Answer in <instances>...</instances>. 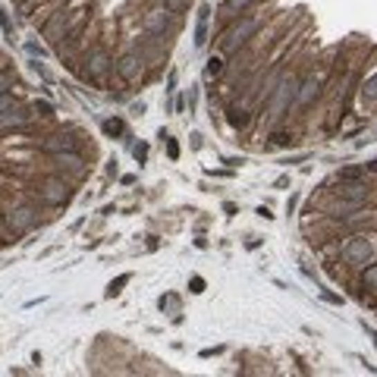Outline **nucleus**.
<instances>
[{
	"label": "nucleus",
	"instance_id": "1",
	"mask_svg": "<svg viewBox=\"0 0 377 377\" xmlns=\"http://www.w3.org/2000/svg\"><path fill=\"white\" fill-rule=\"evenodd\" d=\"M343 261L346 264H356V268H365L374 261V242L368 236H349L343 242Z\"/></svg>",
	"mask_w": 377,
	"mask_h": 377
},
{
	"label": "nucleus",
	"instance_id": "2",
	"mask_svg": "<svg viewBox=\"0 0 377 377\" xmlns=\"http://www.w3.org/2000/svg\"><path fill=\"white\" fill-rule=\"evenodd\" d=\"M255 28H258V19H252V16H246V19H239L236 26L226 28V38H223V48L226 50H236L239 44L248 42V35H255Z\"/></svg>",
	"mask_w": 377,
	"mask_h": 377
},
{
	"label": "nucleus",
	"instance_id": "3",
	"mask_svg": "<svg viewBox=\"0 0 377 377\" xmlns=\"http://www.w3.org/2000/svg\"><path fill=\"white\" fill-rule=\"evenodd\" d=\"M3 217H7V223L13 226L19 236L28 233V230L38 223V211H35L32 205H26V208H7V211H3Z\"/></svg>",
	"mask_w": 377,
	"mask_h": 377
},
{
	"label": "nucleus",
	"instance_id": "4",
	"mask_svg": "<svg viewBox=\"0 0 377 377\" xmlns=\"http://www.w3.org/2000/svg\"><path fill=\"white\" fill-rule=\"evenodd\" d=\"M42 199L48 201V205H63V201H69V183L63 176H54V179H48L44 183V189H42Z\"/></svg>",
	"mask_w": 377,
	"mask_h": 377
},
{
	"label": "nucleus",
	"instance_id": "5",
	"mask_svg": "<svg viewBox=\"0 0 377 377\" xmlns=\"http://www.w3.org/2000/svg\"><path fill=\"white\" fill-rule=\"evenodd\" d=\"M50 164L54 167H60V170H66V173H73V176H79V173L85 170V160H82V154L79 151H57V154H50Z\"/></svg>",
	"mask_w": 377,
	"mask_h": 377
},
{
	"label": "nucleus",
	"instance_id": "6",
	"mask_svg": "<svg viewBox=\"0 0 377 377\" xmlns=\"http://www.w3.org/2000/svg\"><path fill=\"white\" fill-rule=\"evenodd\" d=\"M85 63H89V69L82 73V79H85V82H98V79H101V75L107 73V66H110L113 60L107 57V50H91L89 60H85Z\"/></svg>",
	"mask_w": 377,
	"mask_h": 377
},
{
	"label": "nucleus",
	"instance_id": "7",
	"mask_svg": "<svg viewBox=\"0 0 377 377\" xmlns=\"http://www.w3.org/2000/svg\"><path fill=\"white\" fill-rule=\"evenodd\" d=\"M117 73H120V79H123V82H136L138 73H142V57H138V54L120 57V60H117Z\"/></svg>",
	"mask_w": 377,
	"mask_h": 377
},
{
	"label": "nucleus",
	"instance_id": "8",
	"mask_svg": "<svg viewBox=\"0 0 377 377\" xmlns=\"http://www.w3.org/2000/svg\"><path fill=\"white\" fill-rule=\"evenodd\" d=\"M28 120H32V113H28V110H22L19 104H16V107H10V110H3V113H0V129H19V126H26Z\"/></svg>",
	"mask_w": 377,
	"mask_h": 377
},
{
	"label": "nucleus",
	"instance_id": "9",
	"mask_svg": "<svg viewBox=\"0 0 377 377\" xmlns=\"http://www.w3.org/2000/svg\"><path fill=\"white\" fill-rule=\"evenodd\" d=\"M73 148H75V138L73 136H63V132L48 136L42 142V151H48V154H57V151H73Z\"/></svg>",
	"mask_w": 377,
	"mask_h": 377
},
{
	"label": "nucleus",
	"instance_id": "10",
	"mask_svg": "<svg viewBox=\"0 0 377 377\" xmlns=\"http://www.w3.org/2000/svg\"><path fill=\"white\" fill-rule=\"evenodd\" d=\"M336 192L343 195L346 201H356V205H362V201H368V189H365L362 183H356V179H346V185H340Z\"/></svg>",
	"mask_w": 377,
	"mask_h": 377
},
{
	"label": "nucleus",
	"instance_id": "11",
	"mask_svg": "<svg viewBox=\"0 0 377 377\" xmlns=\"http://www.w3.org/2000/svg\"><path fill=\"white\" fill-rule=\"evenodd\" d=\"M318 95V82L315 79H305L302 82V89L295 91V107H305V104H311V98Z\"/></svg>",
	"mask_w": 377,
	"mask_h": 377
},
{
	"label": "nucleus",
	"instance_id": "12",
	"mask_svg": "<svg viewBox=\"0 0 377 377\" xmlns=\"http://www.w3.org/2000/svg\"><path fill=\"white\" fill-rule=\"evenodd\" d=\"M226 120H230V126H233V129H246L252 117H248V110H242V107H230Z\"/></svg>",
	"mask_w": 377,
	"mask_h": 377
},
{
	"label": "nucleus",
	"instance_id": "13",
	"mask_svg": "<svg viewBox=\"0 0 377 377\" xmlns=\"http://www.w3.org/2000/svg\"><path fill=\"white\" fill-rule=\"evenodd\" d=\"M208 16H211V10L201 7L199 10V28H195V44H205L208 42Z\"/></svg>",
	"mask_w": 377,
	"mask_h": 377
},
{
	"label": "nucleus",
	"instance_id": "14",
	"mask_svg": "<svg viewBox=\"0 0 377 377\" xmlns=\"http://www.w3.org/2000/svg\"><path fill=\"white\" fill-rule=\"evenodd\" d=\"M164 26H167V13H148V19H145V28H148L151 35L164 32Z\"/></svg>",
	"mask_w": 377,
	"mask_h": 377
},
{
	"label": "nucleus",
	"instance_id": "15",
	"mask_svg": "<svg viewBox=\"0 0 377 377\" xmlns=\"http://www.w3.org/2000/svg\"><path fill=\"white\" fill-rule=\"evenodd\" d=\"M129 280H132V274H120L117 280H110V286H107V299H113V295L123 293V286H126Z\"/></svg>",
	"mask_w": 377,
	"mask_h": 377
},
{
	"label": "nucleus",
	"instance_id": "16",
	"mask_svg": "<svg viewBox=\"0 0 377 377\" xmlns=\"http://www.w3.org/2000/svg\"><path fill=\"white\" fill-rule=\"evenodd\" d=\"M252 3H255V0H226L223 10H226L230 16H236V13H242V10H248Z\"/></svg>",
	"mask_w": 377,
	"mask_h": 377
},
{
	"label": "nucleus",
	"instance_id": "17",
	"mask_svg": "<svg viewBox=\"0 0 377 377\" xmlns=\"http://www.w3.org/2000/svg\"><path fill=\"white\" fill-rule=\"evenodd\" d=\"M16 236H19V233H16L13 226L7 223V217L0 214V242H16Z\"/></svg>",
	"mask_w": 377,
	"mask_h": 377
},
{
	"label": "nucleus",
	"instance_id": "18",
	"mask_svg": "<svg viewBox=\"0 0 377 377\" xmlns=\"http://www.w3.org/2000/svg\"><path fill=\"white\" fill-rule=\"evenodd\" d=\"M362 283H365L368 289H374V293H377V264H368V268L362 270Z\"/></svg>",
	"mask_w": 377,
	"mask_h": 377
},
{
	"label": "nucleus",
	"instance_id": "19",
	"mask_svg": "<svg viewBox=\"0 0 377 377\" xmlns=\"http://www.w3.org/2000/svg\"><path fill=\"white\" fill-rule=\"evenodd\" d=\"M123 120H107V123H104V132H107V136H123Z\"/></svg>",
	"mask_w": 377,
	"mask_h": 377
},
{
	"label": "nucleus",
	"instance_id": "20",
	"mask_svg": "<svg viewBox=\"0 0 377 377\" xmlns=\"http://www.w3.org/2000/svg\"><path fill=\"white\" fill-rule=\"evenodd\" d=\"M0 28H3V35H7L10 42H13V22H10V13H7V10H0Z\"/></svg>",
	"mask_w": 377,
	"mask_h": 377
},
{
	"label": "nucleus",
	"instance_id": "21",
	"mask_svg": "<svg viewBox=\"0 0 377 377\" xmlns=\"http://www.w3.org/2000/svg\"><path fill=\"white\" fill-rule=\"evenodd\" d=\"M205 73L208 75H220V73H223V60H220V57H211L208 66H205Z\"/></svg>",
	"mask_w": 377,
	"mask_h": 377
},
{
	"label": "nucleus",
	"instance_id": "22",
	"mask_svg": "<svg viewBox=\"0 0 377 377\" xmlns=\"http://www.w3.org/2000/svg\"><path fill=\"white\" fill-rule=\"evenodd\" d=\"M35 113H38V117H54V107H50L48 101H35Z\"/></svg>",
	"mask_w": 377,
	"mask_h": 377
},
{
	"label": "nucleus",
	"instance_id": "23",
	"mask_svg": "<svg viewBox=\"0 0 377 377\" xmlns=\"http://www.w3.org/2000/svg\"><path fill=\"white\" fill-rule=\"evenodd\" d=\"M365 101H368V104H374V101H377V75L371 79L368 85H365Z\"/></svg>",
	"mask_w": 377,
	"mask_h": 377
},
{
	"label": "nucleus",
	"instance_id": "24",
	"mask_svg": "<svg viewBox=\"0 0 377 377\" xmlns=\"http://www.w3.org/2000/svg\"><path fill=\"white\" fill-rule=\"evenodd\" d=\"M10 107H16V98L10 95V91H3V95H0V113H3V110H10Z\"/></svg>",
	"mask_w": 377,
	"mask_h": 377
},
{
	"label": "nucleus",
	"instance_id": "25",
	"mask_svg": "<svg viewBox=\"0 0 377 377\" xmlns=\"http://www.w3.org/2000/svg\"><path fill=\"white\" fill-rule=\"evenodd\" d=\"M10 89H13V79H10L7 69H0V95H3V91H10Z\"/></svg>",
	"mask_w": 377,
	"mask_h": 377
},
{
	"label": "nucleus",
	"instance_id": "26",
	"mask_svg": "<svg viewBox=\"0 0 377 377\" xmlns=\"http://www.w3.org/2000/svg\"><path fill=\"white\" fill-rule=\"evenodd\" d=\"M167 154H170V160L179 158V145H176V138H167Z\"/></svg>",
	"mask_w": 377,
	"mask_h": 377
},
{
	"label": "nucleus",
	"instance_id": "27",
	"mask_svg": "<svg viewBox=\"0 0 377 377\" xmlns=\"http://www.w3.org/2000/svg\"><path fill=\"white\" fill-rule=\"evenodd\" d=\"M189 289H192V293H205V280H201V277H192V280H189Z\"/></svg>",
	"mask_w": 377,
	"mask_h": 377
},
{
	"label": "nucleus",
	"instance_id": "28",
	"mask_svg": "<svg viewBox=\"0 0 377 377\" xmlns=\"http://www.w3.org/2000/svg\"><path fill=\"white\" fill-rule=\"evenodd\" d=\"M145 158H148V145H136V160L145 164Z\"/></svg>",
	"mask_w": 377,
	"mask_h": 377
},
{
	"label": "nucleus",
	"instance_id": "29",
	"mask_svg": "<svg viewBox=\"0 0 377 377\" xmlns=\"http://www.w3.org/2000/svg\"><path fill=\"white\" fill-rule=\"evenodd\" d=\"M358 176H362V170H343V173H340L343 183H346V179H358Z\"/></svg>",
	"mask_w": 377,
	"mask_h": 377
},
{
	"label": "nucleus",
	"instance_id": "30",
	"mask_svg": "<svg viewBox=\"0 0 377 377\" xmlns=\"http://www.w3.org/2000/svg\"><path fill=\"white\" fill-rule=\"evenodd\" d=\"M185 0H167V10H183Z\"/></svg>",
	"mask_w": 377,
	"mask_h": 377
},
{
	"label": "nucleus",
	"instance_id": "31",
	"mask_svg": "<svg viewBox=\"0 0 377 377\" xmlns=\"http://www.w3.org/2000/svg\"><path fill=\"white\" fill-rule=\"evenodd\" d=\"M368 170H374V173H377V160H374V164H368Z\"/></svg>",
	"mask_w": 377,
	"mask_h": 377
},
{
	"label": "nucleus",
	"instance_id": "32",
	"mask_svg": "<svg viewBox=\"0 0 377 377\" xmlns=\"http://www.w3.org/2000/svg\"><path fill=\"white\" fill-rule=\"evenodd\" d=\"M0 69H7V66H3V60H0Z\"/></svg>",
	"mask_w": 377,
	"mask_h": 377
}]
</instances>
